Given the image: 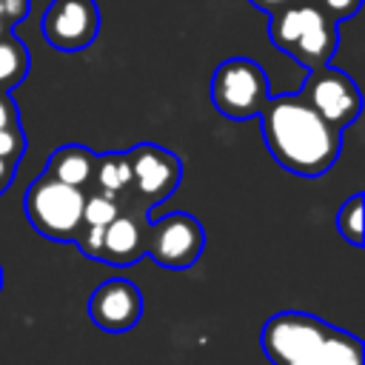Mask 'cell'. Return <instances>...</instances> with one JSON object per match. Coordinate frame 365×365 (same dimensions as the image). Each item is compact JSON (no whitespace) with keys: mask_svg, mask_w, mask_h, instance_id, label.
Returning <instances> with one entry per match:
<instances>
[{"mask_svg":"<svg viewBox=\"0 0 365 365\" xmlns=\"http://www.w3.org/2000/svg\"><path fill=\"white\" fill-rule=\"evenodd\" d=\"M257 120L268 154L291 174L322 177L342 151V134L314 114L299 94H271Z\"/></svg>","mask_w":365,"mask_h":365,"instance_id":"6da1fadb","label":"cell"},{"mask_svg":"<svg viewBox=\"0 0 365 365\" xmlns=\"http://www.w3.org/2000/svg\"><path fill=\"white\" fill-rule=\"evenodd\" d=\"M259 345L271 365H365V348L354 334L305 311L268 317Z\"/></svg>","mask_w":365,"mask_h":365,"instance_id":"7a4b0ae2","label":"cell"},{"mask_svg":"<svg viewBox=\"0 0 365 365\" xmlns=\"http://www.w3.org/2000/svg\"><path fill=\"white\" fill-rule=\"evenodd\" d=\"M268 40L311 71L331 66V57L339 46V26L311 0H299L268 17Z\"/></svg>","mask_w":365,"mask_h":365,"instance_id":"3957f363","label":"cell"},{"mask_svg":"<svg viewBox=\"0 0 365 365\" xmlns=\"http://www.w3.org/2000/svg\"><path fill=\"white\" fill-rule=\"evenodd\" d=\"M83 205H86V194L80 188L57 182L43 171L29 182L23 200V211L31 228L54 242H74L83 222Z\"/></svg>","mask_w":365,"mask_h":365,"instance_id":"277c9868","label":"cell"},{"mask_svg":"<svg viewBox=\"0 0 365 365\" xmlns=\"http://www.w3.org/2000/svg\"><path fill=\"white\" fill-rule=\"evenodd\" d=\"M271 97L265 68L251 57H228L214 68L211 77V103L225 120H251L259 117L262 106Z\"/></svg>","mask_w":365,"mask_h":365,"instance_id":"5b68a950","label":"cell"},{"mask_svg":"<svg viewBox=\"0 0 365 365\" xmlns=\"http://www.w3.org/2000/svg\"><path fill=\"white\" fill-rule=\"evenodd\" d=\"M297 94L314 114H319L339 134L348 125H354L356 117L362 114V94H359L356 83L351 80L348 71L334 68V66L311 68Z\"/></svg>","mask_w":365,"mask_h":365,"instance_id":"8992f818","label":"cell"},{"mask_svg":"<svg viewBox=\"0 0 365 365\" xmlns=\"http://www.w3.org/2000/svg\"><path fill=\"white\" fill-rule=\"evenodd\" d=\"M125 160L131 174L128 197H134L148 211L151 205L165 202L182 180V160L157 143H137L125 148Z\"/></svg>","mask_w":365,"mask_h":365,"instance_id":"52a82bcc","label":"cell"},{"mask_svg":"<svg viewBox=\"0 0 365 365\" xmlns=\"http://www.w3.org/2000/svg\"><path fill=\"white\" fill-rule=\"evenodd\" d=\"M205 248V231L197 217L185 211H171L160 220H148L145 231V254L168 268V271H182L191 268Z\"/></svg>","mask_w":365,"mask_h":365,"instance_id":"ba28073f","label":"cell"},{"mask_svg":"<svg viewBox=\"0 0 365 365\" xmlns=\"http://www.w3.org/2000/svg\"><path fill=\"white\" fill-rule=\"evenodd\" d=\"M100 9L94 0H51L40 20V34L57 51H83L100 34Z\"/></svg>","mask_w":365,"mask_h":365,"instance_id":"9c48e42d","label":"cell"},{"mask_svg":"<svg viewBox=\"0 0 365 365\" xmlns=\"http://www.w3.org/2000/svg\"><path fill=\"white\" fill-rule=\"evenodd\" d=\"M145 231H148V208L140 205L134 197H128V202H120V214L106 225L97 259L117 268L134 265L140 257H145Z\"/></svg>","mask_w":365,"mask_h":365,"instance_id":"30bf717a","label":"cell"},{"mask_svg":"<svg viewBox=\"0 0 365 365\" xmlns=\"http://www.w3.org/2000/svg\"><path fill=\"white\" fill-rule=\"evenodd\" d=\"M88 317L106 334H125L143 317V294L131 279L111 277L91 291Z\"/></svg>","mask_w":365,"mask_h":365,"instance_id":"8fae6325","label":"cell"},{"mask_svg":"<svg viewBox=\"0 0 365 365\" xmlns=\"http://www.w3.org/2000/svg\"><path fill=\"white\" fill-rule=\"evenodd\" d=\"M94 168H97V154L91 148L77 145V143H66V145L51 151L43 174H48L57 182H66L71 188H80L83 194H91Z\"/></svg>","mask_w":365,"mask_h":365,"instance_id":"7c38bea8","label":"cell"},{"mask_svg":"<svg viewBox=\"0 0 365 365\" xmlns=\"http://www.w3.org/2000/svg\"><path fill=\"white\" fill-rule=\"evenodd\" d=\"M128 182H131V174H128L125 151H106V154H97L94 185H91L94 194L120 200L123 194H128Z\"/></svg>","mask_w":365,"mask_h":365,"instance_id":"4fadbf2b","label":"cell"},{"mask_svg":"<svg viewBox=\"0 0 365 365\" xmlns=\"http://www.w3.org/2000/svg\"><path fill=\"white\" fill-rule=\"evenodd\" d=\"M29 68H31L29 46L17 34H9L6 40H0V91L11 94V88L26 80Z\"/></svg>","mask_w":365,"mask_h":365,"instance_id":"5bb4252c","label":"cell"},{"mask_svg":"<svg viewBox=\"0 0 365 365\" xmlns=\"http://www.w3.org/2000/svg\"><path fill=\"white\" fill-rule=\"evenodd\" d=\"M362 202H365V194L356 191L351 194L339 211H336V231L345 242H351L354 248H359L365 242V228H362Z\"/></svg>","mask_w":365,"mask_h":365,"instance_id":"9a60e30c","label":"cell"},{"mask_svg":"<svg viewBox=\"0 0 365 365\" xmlns=\"http://www.w3.org/2000/svg\"><path fill=\"white\" fill-rule=\"evenodd\" d=\"M120 214V202L103 194H86V205H83V222L80 228H106L114 217Z\"/></svg>","mask_w":365,"mask_h":365,"instance_id":"2e32d148","label":"cell"},{"mask_svg":"<svg viewBox=\"0 0 365 365\" xmlns=\"http://www.w3.org/2000/svg\"><path fill=\"white\" fill-rule=\"evenodd\" d=\"M26 148H29V143H26L23 125H20V128H6V131H0V160L20 165Z\"/></svg>","mask_w":365,"mask_h":365,"instance_id":"e0dca14e","label":"cell"},{"mask_svg":"<svg viewBox=\"0 0 365 365\" xmlns=\"http://www.w3.org/2000/svg\"><path fill=\"white\" fill-rule=\"evenodd\" d=\"M325 17H331L336 26L342 23V20H351L359 9H362V0H311Z\"/></svg>","mask_w":365,"mask_h":365,"instance_id":"ac0fdd59","label":"cell"},{"mask_svg":"<svg viewBox=\"0 0 365 365\" xmlns=\"http://www.w3.org/2000/svg\"><path fill=\"white\" fill-rule=\"evenodd\" d=\"M31 14V0H0V20L6 26H17Z\"/></svg>","mask_w":365,"mask_h":365,"instance_id":"d6986e66","label":"cell"},{"mask_svg":"<svg viewBox=\"0 0 365 365\" xmlns=\"http://www.w3.org/2000/svg\"><path fill=\"white\" fill-rule=\"evenodd\" d=\"M20 125H23V120H20V108H17L14 97L6 94V91H0V131L20 128Z\"/></svg>","mask_w":365,"mask_h":365,"instance_id":"ffe728a7","label":"cell"},{"mask_svg":"<svg viewBox=\"0 0 365 365\" xmlns=\"http://www.w3.org/2000/svg\"><path fill=\"white\" fill-rule=\"evenodd\" d=\"M251 6H257L259 11H265L268 17H274V14H279L282 9H288V6H294V3H299V0H248Z\"/></svg>","mask_w":365,"mask_h":365,"instance_id":"44dd1931","label":"cell"},{"mask_svg":"<svg viewBox=\"0 0 365 365\" xmlns=\"http://www.w3.org/2000/svg\"><path fill=\"white\" fill-rule=\"evenodd\" d=\"M14 174H17V165H14V163L0 160V194H3V191H9V185L14 182Z\"/></svg>","mask_w":365,"mask_h":365,"instance_id":"7402d4cb","label":"cell"},{"mask_svg":"<svg viewBox=\"0 0 365 365\" xmlns=\"http://www.w3.org/2000/svg\"><path fill=\"white\" fill-rule=\"evenodd\" d=\"M9 34H14V29H11V26H6V23L0 20V40H6Z\"/></svg>","mask_w":365,"mask_h":365,"instance_id":"603a6c76","label":"cell"},{"mask_svg":"<svg viewBox=\"0 0 365 365\" xmlns=\"http://www.w3.org/2000/svg\"><path fill=\"white\" fill-rule=\"evenodd\" d=\"M0 291H3V265H0Z\"/></svg>","mask_w":365,"mask_h":365,"instance_id":"cb8c5ba5","label":"cell"}]
</instances>
